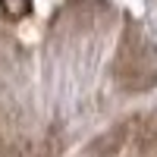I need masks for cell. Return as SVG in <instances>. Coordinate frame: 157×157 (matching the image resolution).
<instances>
[{"label": "cell", "instance_id": "6da1fadb", "mask_svg": "<svg viewBox=\"0 0 157 157\" xmlns=\"http://www.w3.org/2000/svg\"><path fill=\"white\" fill-rule=\"evenodd\" d=\"M0 10H3L10 19H22V16L32 13V0H0Z\"/></svg>", "mask_w": 157, "mask_h": 157}]
</instances>
